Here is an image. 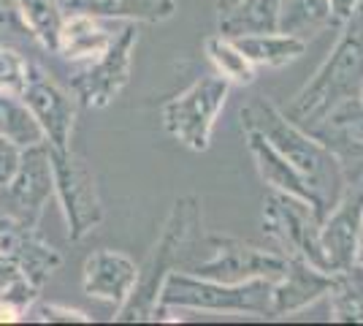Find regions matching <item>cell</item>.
Listing matches in <instances>:
<instances>
[{
	"label": "cell",
	"instance_id": "6da1fadb",
	"mask_svg": "<svg viewBox=\"0 0 363 326\" xmlns=\"http://www.w3.org/2000/svg\"><path fill=\"white\" fill-rule=\"evenodd\" d=\"M242 128H255L279 156L303 177V183L318 193L320 204L328 215L336 199L347 185V169L328 147H323L306 128L293 123L282 109L266 98H255L242 109Z\"/></svg>",
	"mask_w": 363,
	"mask_h": 326
},
{
	"label": "cell",
	"instance_id": "7a4b0ae2",
	"mask_svg": "<svg viewBox=\"0 0 363 326\" xmlns=\"http://www.w3.org/2000/svg\"><path fill=\"white\" fill-rule=\"evenodd\" d=\"M203 239V215L201 202L196 196H182L174 202L168 212L163 232L157 237L155 248L150 250L147 261L138 266V280L133 294L125 299V305L117 308L114 321H152V313L157 308L160 286L171 269H187L193 264L196 245Z\"/></svg>",
	"mask_w": 363,
	"mask_h": 326
},
{
	"label": "cell",
	"instance_id": "3957f363",
	"mask_svg": "<svg viewBox=\"0 0 363 326\" xmlns=\"http://www.w3.org/2000/svg\"><path fill=\"white\" fill-rule=\"evenodd\" d=\"M363 85V6L342 25L336 47L328 52L315 77L303 85L285 109L293 123L301 128L315 125L339 101L361 93Z\"/></svg>",
	"mask_w": 363,
	"mask_h": 326
},
{
	"label": "cell",
	"instance_id": "277c9868",
	"mask_svg": "<svg viewBox=\"0 0 363 326\" xmlns=\"http://www.w3.org/2000/svg\"><path fill=\"white\" fill-rule=\"evenodd\" d=\"M269 288H272V280L220 283V280L198 278V275L184 272V269H171L160 286L157 308L272 315Z\"/></svg>",
	"mask_w": 363,
	"mask_h": 326
},
{
	"label": "cell",
	"instance_id": "5b68a950",
	"mask_svg": "<svg viewBox=\"0 0 363 326\" xmlns=\"http://www.w3.org/2000/svg\"><path fill=\"white\" fill-rule=\"evenodd\" d=\"M230 87L233 85L220 74H206L179 95L168 98L160 109L166 134L193 153H206Z\"/></svg>",
	"mask_w": 363,
	"mask_h": 326
},
{
	"label": "cell",
	"instance_id": "8992f818",
	"mask_svg": "<svg viewBox=\"0 0 363 326\" xmlns=\"http://www.w3.org/2000/svg\"><path fill=\"white\" fill-rule=\"evenodd\" d=\"M260 226L282 256L303 259L312 266L328 272L323 245H320L323 215L318 212L315 204L303 202L298 196H290V193H282V190H269V196L263 199Z\"/></svg>",
	"mask_w": 363,
	"mask_h": 326
},
{
	"label": "cell",
	"instance_id": "52a82bcc",
	"mask_svg": "<svg viewBox=\"0 0 363 326\" xmlns=\"http://www.w3.org/2000/svg\"><path fill=\"white\" fill-rule=\"evenodd\" d=\"M52 180H55V196L60 202L62 217L68 226V239L82 242L92 234L104 220V207L98 196V185L90 166L76 156L74 150H52Z\"/></svg>",
	"mask_w": 363,
	"mask_h": 326
},
{
	"label": "cell",
	"instance_id": "ba28073f",
	"mask_svg": "<svg viewBox=\"0 0 363 326\" xmlns=\"http://www.w3.org/2000/svg\"><path fill=\"white\" fill-rule=\"evenodd\" d=\"M136 44V22H128L120 33H114V38L98 58L79 63V71L71 79V90L82 107L104 109L125 90V85L130 82Z\"/></svg>",
	"mask_w": 363,
	"mask_h": 326
},
{
	"label": "cell",
	"instance_id": "9c48e42d",
	"mask_svg": "<svg viewBox=\"0 0 363 326\" xmlns=\"http://www.w3.org/2000/svg\"><path fill=\"white\" fill-rule=\"evenodd\" d=\"M209 256L198 259L184 272L198 278L220 280V283H247V280H277L285 266L288 256L279 250H263L236 237H203Z\"/></svg>",
	"mask_w": 363,
	"mask_h": 326
},
{
	"label": "cell",
	"instance_id": "30bf717a",
	"mask_svg": "<svg viewBox=\"0 0 363 326\" xmlns=\"http://www.w3.org/2000/svg\"><path fill=\"white\" fill-rule=\"evenodd\" d=\"M3 196L11 207V212L30 226H38L44 215L46 202L55 196V180H52V158L49 144L38 141L19 150V161L11 180L3 185Z\"/></svg>",
	"mask_w": 363,
	"mask_h": 326
},
{
	"label": "cell",
	"instance_id": "8fae6325",
	"mask_svg": "<svg viewBox=\"0 0 363 326\" xmlns=\"http://www.w3.org/2000/svg\"><path fill=\"white\" fill-rule=\"evenodd\" d=\"M363 223V171L347 180L342 196L336 199L320 226V245L328 272H339L355 261Z\"/></svg>",
	"mask_w": 363,
	"mask_h": 326
},
{
	"label": "cell",
	"instance_id": "7c38bea8",
	"mask_svg": "<svg viewBox=\"0 0 363 326\" xmlns=\"http://www.w3.org/2000/svg\"><path fill=\"white\" fill-rule=\"evenodd\" d=\"M25 107L30 109L35 123L44 134V141L52 150H71L76 123V95L62 90L55 79H49L44 71L33 68V77L22 93Z\"/></svg>",
	"mask_w": 363,
	"mask_h": 326
},
{
	"label": "cell",
	"instance_id": "4fadbf2b",
	"mask_svg": "<svg viewBox=\"0 0 363 326\" xmlns=\"http://www.w3.org/2000/svg\"><path fill=\"white\" fill-rule=\"evenodd\" d=\"M333 272H323L303 259H288L285 272L272 280L269 288V305L272 315H293L331 291Z\"/></svg>",
	"mask_w": 363,
	"mask_h": 326
},
{
	"label": "cell",
	"instance_id": "5bb4252c",
	"mask_svg": "<svg viewBox=\"0 0 363 326\" xmlns=\"http://www.w3.org/2000/svg\"><path fill=\"white\" fill-rule=\"evenodd\" d=\"M138 280V266L130 256L120 250H95L84 261L82 288L92 299L108 302L114 308L125 305V299L133 294Z\"/></svg>",
	"mask_w": 363,
	"mask_h": 326
},
{
	"label": "cell",
	"instance_id": "9a60e30c",
	"mask_svg": "<svg viewBox=\"0 0 363 326\" xmlns=\"http://www.w3.org/2000/svg\"><path fill=\"white\" fill-rule=\"evenodd\" d=\"M306 131L342 163H363V101L358 95L339 101Z\"/></svg>",
	"mask_w": 363,
	"mask_h": 326
},
{
	"label": "cell",
	"instance_id": "2e32d148",
	"mask_svg": "<svg viewBox=\"0 0 363 326\" xmlns=\"http://www.w3.org/2000/svg\"><path fill=\"white\" fill-rule=\"evenodd\" d=\"M244 139H247L250 156H252V161H255L257 174H260V180H263L266 185L272 188V190H282V193H290V196H298V199H303V202L315 204L320 215L325 217V210H323V204H320L318 193L303 183L301 174H298L285 158L274 150L260 131H255V128H244Z\"/></svg>",
	"mask_w": 363,
	"mask_h": 326
},
{
	"label": "cell",
	"instance_id": "e0dca14e",
	"mask_svg": "<svg viewBox=\"0 0 363 326\" xmlns=\"http://www.w3.org/2000/svg\"><path fill=\"white\" fill-rule=\"evenodd\" d=\"M71 14H90L95 19H117V22H168L179 11L177 0H60Z\"/></svg>",
	"mask_w": 363,
	"mask_h": 326
},
{
	"label": "cell",
	"instance_id": "ac0fdd59",
	"mask_svg": "<svg viewBox=\"0 0 363 326\" xmlns=\"http://www.w3.org/2000/svg\"><path fill=\"white\" fill-rule=\"evenodd\" d=\"M111 38H114V33H108L101 25V19L71 11L62 22L57 55L68 58L71 63H87L92 58H98L108 47Z\"/></svg>",
	"mask_w": 363,
	"mask_h": 326
},
{
	"label": "cell",
	"instance_id": "d6986e66",
	"mask_svg": "<svg viewBox=\"0 0 363 326\" xmlns=\"http://www.w3.org/2000/svg\"><path fill=\"white\" fill-rule=\"evenodd\" d=\"M233 44L247 55V60L255 68H282L288 63L298 60L306 52V38L293 33H252V36H236Z\"/></svg>",
	"mask_w": 363,
	"mask_h": 326
},
{
	"label": "cell",
	"instance_id": "ffe728a7",
	"mask_svg": "<svg viewBox=\"0 0 363 326\" xmlns=\"http://www.w3.org/2000/svg\"><path fill=\"white\" fill-rule=\"evenodd\" d=\"M279 9L282 0H239L230 11L220 14V36H252V33L279 31Z\"/></svg>",
	"mask_w": 363,
	"mask_h": 326
},
{
	"label": "cell",
	"instance_id": "44dd1931",
	"mask_svg": "<svg viewBox=\"0 0 363 326\" xmlns=\"http://www.w3.org/2000/svg\"><path fill=\"white\" fill-rule=\"evenodd\" d=\"M331 318L339 324H363V264L352 261L350 266L333 272L328 291Z\"/></svg>",
	"mask_w": 363,
	"mask_h": 326
},
{
	"label": "cell",
	"instance_id": "7402d4cb",
	"mask_svg": "<svg viewBox=\"0 0 363 326\" xmlns=\"http://www.w3.org/2000/svg\"><path fill=\"white\" fill-rule=\"evenodd\" d=\"M16 6L33 41H38L46 52L57 55L60 31L65 22V9L60 6V0H16Z\"/></svg>",
	"mask_w": 363,
	"mask_h": 326
},
{
	"label": "cell",
	"instance_id": "603a6c76",
	"mask_svg": "<svg viewBox=\"0 0 363 326\" xmlns=\"http://www.w3.org/2000/svg\"><path fill=\"white\" fill-rule=\"evenodd\" d=\"M14 259L19 269L25 272V278L30 280L33 286H44V280L62 264V256L46 242L35 229H28L22 234V239L16 242V248L9 253Z\"/></svg>",
	"mask_w": 363,
	"mask_h": 326
},
{
	"label": "cell",
	"instance_id": "cb8c5ba5",
	"mask_svg": "<svg viewBox=\"0 0 363 326\" xmlns=\"http://www.w3.org/2000/svg\"><path fill=\"white\" fill-rule=\"evenodd\" d=\"M203 52L209 63L214 65V74H220L223 79H228L230 85H252L257 77V68L247 60L242 49L233 44V38L228 36H209L203 41Z\"/></svg>",
	"mask_w": 363,
	"mask_h": 326
},
{
	"label": "cell",
	"instance_id": "d4e9b609",
	"mask_svg": "<svg viewBox=\"0 0 363 326\" xmlns=\"http://www.w3.org/2000/svg\"><path fill=\"white\" fill-rule=\"evenodd\" d=\"M333 25L328 0H282L279 9V31L306 38L312 33Z\"/></svg>",
	"mask_w": 363,
	"mask_h": 326
},
{
	"label": "cell",
	"instance_id": "484cf974",
	"mask_svg": "<svg viewBox=\"0 0 363 326\" xmlns=\"http://www.w3.org/2000/svg\"><path fill=\"white\" fill-rule=\"evenodd\" d=\"M0 136L19 150L44 141V134L30 114V109L25 107V101L9 93H0Z\"/></svg>",
	"mask_w": 363,
	"mask_h": 326
},
{
	"label": "cell",
	"instance_id": "4316f807",
	"mask_svg": "<svg viewBox=\"0 0 363 326\" xmlns=\"http://www.w3.org/2000/svg\"><path fill=\"white\" fill-rule=\"evenodd\" d=\"M38 291L41 288L25 278V272L19 269L14 259L0 253V299H9V302H14L28 313L33 302L38 299Z\"/></svg>",
	"mask_w": 363,
	"mask_h": 326
},
{
	"label": "cell",
	"instance_id": "83f0119b",
	"mask_svg": "<svg viewBox=\"0 0 363 326\" xmlns=\"http://www.w3.org/2000/svg\"><path fill=\"white\" fill-rule=\"evenodd\" d=\"M30 77H33V63L19 49L0 41V93L22 98Z\"/></svg>",
	"mask_w": 363,
	"mask_h": 326
},
{
	"label": "cell",
	"instance_id": "f1b7e54d",
	"mask_svg": "<svg viewBox=\"0 0 363 326\" xmlns=\"http://www.w3.org/2000/svg\"><path fill=\"white\" fill-rule=\"evenodd\" d=\"M25 318L38 321V324H90V315L84 310L55 305V302H38V299L30 305Z\"/></svg>",
	"mask_w": 363,
	"mask_h": 326
},
{
	"label": "cell",
	"instance_id": "f546056e",
	"mask_svg": "<svg viewBox=\"0 0 363 326\" xmlns=\"http://www.w3.org/2000/svg\"><path fill=\"white\" fill-rule=\"evenodd\" d=\"M0 36H30L22 22L16 0H0Z\"/></svg>",
	"mask_w": 363,
	"mask_h": 326
},
{
	"label": "cell",
	"instance_id": "4dcf8cb0",
	"mask_svg": "<svg viewBox=\"0 0 363 326\" xmlns=\"http://www.w3.org/2000/svg\"><path fill=\"white\" fill-rule=\"evenodd\" d=\"M16 161H19V147H14L11 141H6L0 136V185H6L11 180Z\"/></svg>",
	"mask_w": 363,
	"mask_h": 326
},
{
	"label": "cell",
	"instance_id": "1f68e13d",
	"mask_svg": "<svg viewBox=\"0 0 363 326\" xmlns=\"http://www.w3.org/2000/svg\"><path fill=\"white\" fill-rule=\"evenodd\" d=\"M328 6H331L333 25H345L350 16L363 6V0H328Z\"/></svg>",
	"mask_w": 363,
	"mask_h": 326
},
{
	"label": "cell",
	"instance_id": "d6a6232c",
	"mask_svg": "<svg viewBox=\"0 0 363 326\" xmlns=\"http://www.w3.org/2000/svg\"><path fill=\"white\" fill-rule=\"evenodd\" d=\"M25 315L28 313L19 305L9 302V299H0V324H19V321H25Z\"/></svg>",
	"mask_w": 363,
	"mask_h": 326
},
{
	"label": "cell",
	"instance_id": "836d02e7",
	"mask_svg": "<svg viewBox=\"0 0 363 326\" xmlns=\"http://www.w3.org/2000/svg\"><path fill=\"white\" fill-rule=\"evenodd\" d=\"M9 215H14V212H11V207H9V202H6V196H3V185H0V223H3Z\"/></svg>",
	"mask_w": 363,
	"mask_h": 326
},
{
	"label": "cell",
	"instance_id": "e575fe53",
	"mask_svg": "<svg viewBox=\"0 0 363 326\" xmlns=\"http://www.w3.org/2000/svg\"><path fill=\"white\" fill-rule=\"evenodd\" d=\"M236 3H239V0H217V14H225V11H230Z\"/></svg>",
	"mask_w": 363,
	"mask_h": 326
},
{
	"label": "cell",
	"instance_id": "d590c367",
	"mask_svg": "<svg viewBox=\"0 0 363 326\" xmlns=\"http://www.w3.org/2000/svg\"><path fill=\"white\" fill-rule=\"evenodd\" d=\"M363 248V223H361V242H358V250Z\"/></svg>",
	"mask_w": 363,
	"mask_h": 326
},
{
	"label": "cell",
	"instance_id": "8d00e7d4",
	"mask_svg": "<svg viewBox=\"0 0 363 326\" xmlns=\"http://www.w3.org/2000/svg\"><path fill=\"white\" fill-rule=\"evenodd\" d=\"M358 98H361V101H363V85H361V93H358Z\"/></svg>",
	"mask_w": 363,
	"mask_h": 326
}]
</instances>
